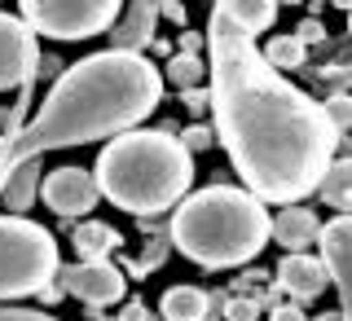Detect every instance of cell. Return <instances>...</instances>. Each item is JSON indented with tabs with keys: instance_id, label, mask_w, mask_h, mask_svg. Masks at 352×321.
Returning a JSON list of instances; mask_svg holds the SVG:
<instances>
[{
	"instance_id": "cell-1",
	"label": "cell",
	"mask_w": 352,
	"mask_h": 321,
	"mask_svg": "<svg viewBox=\"0 0 352 321\" xmlns=\"http://www.w3.org/2000/svg\"><path fill=\"white\" fill-rule=\"evenodd\" d=\"M207 80L216 137L229 150L242 185L260 203L282 207L317 194L344 137L326 119L322 102L286 84L264 62L256 40L220 9L207 22Z\"/></svg>"
},
{
	"instance_id": "cell-2",
	"label": "cell",
	"mask_w": 352,
	"mask_h": 321,
	"mask_svg": "<svg viewBox=\"0 0 352 321\" xmlns=\"http://www.w3.org/2000/svg\"><path fill=\"white\" fill-rule=\"evenodd\" d=\"M163 102V71L141 53L102 49L66 66L27 128L0 137V194L9 181L49 150L124 137Z\"/></svg>"
},
{
	"instance_id": "cell-3",
	"label": "cell",
	"mask_w": 352,
	"mask_h": 321,
	"mask_svg": "<svg viewBox=\"0 0 352 321\" xmlns=\"http://www.w3.org/2000/svg\"><path fill=\"white\" fill-rule=\"evenodd\" d=\"M93 176L102 198H110L115 207H124L132 216H154L190 198L194 154L172 132L132 128L102 146Z\"/></svg>"
},
{
	"instance_id": "cell-4",
	"label": "cell",
	"mask_w": 352,
	"mask_h": 321,
	"mask_svg": "<svg viewBox=\"0 0 352 321\" xmlns=\"http://www.w3.org/2000/svg\"><path fill=\"white\" fill-rule=\"evenodd\" d=\"M168 238L185 260L203 264V269H238L269 247L273 220L251 190L207 185L176 207Z\"/></svg>"
},
{
	"instance_id": "cell-5",
	"label": "cell",
	"mask_w": 352,
	"mask_h": 321,
	"mask_svg": "<svg viewBox=\"0 0 352 321\" xmlns=\"http://www.w3.org/2000/svg\"><path fill=\"white\" fill-rule=\"evenodd\" d=\"M62 273L58 238L27 216H0V300L40 295Z\"/></svg>"
},
{
	"instance_id": "cell-6",
	"label": "cell",
	"mask_w": 352,
	"mask_h": 321,
	"mask_svg": "<svg viewBox=\"0 0 352 321\" xmlns=\"http://www.w3.org/2000/svg\"><path fill=\"white\" fill-rule=\"evenodd\" d=\"M31 36L49 40H93L119 22L124 0H18Z\"/></svg>"
},
{
	"instance_id": "cell-7",
	"label": "cell",
	"mask_w": 352,
	"mask_h": 321,
	"mask_svg": "<svg viewBox=\"0 0 352 321\" xmlns=\"http://www.w3.org/2000/svg\"><path fill=\"white\" fill-rule=\"evenodd\" d=\"M58 278L66 286V295H75V300H84L93 308L124 300V273L110 260H80V264H71V269H62Z\"/></svg>"
},
{
	"instance_id": "cell-8",
	"label": "cell",
	"mask_w": 352,
	"mask_h": 321,
	"mask_svg": "<svg viewBox=\"0 0 352 321\" xmlns=\"http://www.w3.org/2000/svg\"><path fill=\"white\" fill-rule=\"evenodd\" d=\"M44 203L58 216H88L97 203H102V190H97V176L84 168H53L44 176Z\"/></svg>"
},
{
	"instance_id": "cell-9",
	"label": "cell",
	"mask_w": 352,
	"mask_h": 321,
	"mask_svg": "<svg viewBox=\"0 0 352 321\" xmlns=\"http://www.w3.org/2000/svg\"><path fill=\"white\" fill-rule=\"evenodd\" d=\"M322 260L330 269V282L339 286V313L352 321V216H335L330 225H322Z\"/></svg>"
},
{
	"instance_id": "cell-10",
	"label": "cell",
	"mask_w": 352,
	"mask_h": 321,
	"mask_svg": "<svg viewBox=\"0 0 352 321\" xmlns=\"http://www.w3.org/2000/svg\"><path fill=\"white\" fill-rule=\"evenodd\" d=\"M36 71V36L14 14H0V88H18Z\"/></svg>"
},
{
	"instance_id": "cell-11",
	"label": "cell",
	"mask_w": 352,
	"mask_h": 321,
	"mask_svg": "<svg viewBox=\"0 0 352 321\" xmlns=\"http://www.w3.org/2000/svg\"><path fill=\"white\" fill-rule=\"evenodd\" d=\"M278 286L291 300H317V295H326L330 286V269L322 256H286L278 264Z\"/></svg>"
},
{
	"instance_id": "cell-12",
	"label": "cell",
	"mask_w": 352,
	"mask_h": 321,
	"mask_svg": "<svg viewBox=\"0 0 352 321\" xmlns=\"http://www.w3.org/2000/svg\"><path fill=\"white\" fill-rule=\"evenodd\" d=\"M273 242H282L286 256H304L308 247L322 242V220H317V212H308V207H282L273 216Z\"/></svg>"
},
{
	"instance_id": "cell-13",
	"label": "cell",
	"mask_w": 352,
	"mask_h": 321,
	"mask_svg": "<svg viewBox=\"0 0 352 321\" xmlns=\"http://www.w3.org/2000/svg\"><path fill=\"white\" fill-rule=\"evenodd\" d=\"M159 14H163V0H132V14L115 27V44H110V49L141 53V44H150V36H154Z\"/></svg>"
},
{
	"instance_id": "cell-14",
	"label": "cell",
	"mask_w": 352,
	"mask_h": 321,
	"mask_svg": "<svg viewBox=\"0 0 352 321\" xmlns=\"http://www.w3.org/2000/svg\"><path fill=\"white\" fill-rule=\"evenodd\" d=\"M216 9L234 22L238 31H247V36L269 31L273 18H278V0H216Z\"/></svg>"
},
{
	"instance_id": "cell-15",
	"label": "cell",
	"mask_w": 352,
	"mask_h": 321,
	"mask_svg": "<svg viewBox=\"0 0 352 321\" xmlns=\"http://www.w3.org/2000/svg\"><path fill=\"white\" fill-rule=\"evenodd\" d=\"M207 308H212V295L198 286H172L159 300L163 321H207Z\"/></svg>"
},
{
	"instance_id": "cell-16",
	"label": "cell",
	"mask_w": 352,
	"mask_h": 321,
	"mask_svg": "<svg viewBox=\"0 0 352 321\" xmlns=\"http://www.w3.org/2000/svg\"><path fill=\"white\" fill-rule=\"evenodd\" d=\"M317 194H322V203L335 207L339 216H352V159L330 163V172L322 176V185H317Z\"/></svg>"
},
{
	"instance_id": "cell-17",
	"label": "cell",
	"mask_w": 352,
	"mask_h": 321,
	"mask_svg": "<svg viewBox=\"0 0 352 321\" xmlns=\"http://www.w3.org/2000/svg\"><path fill=\"white\" fill-rule=\"evenodd\" d=\"M71 242H75V251H80V260H106L124 238H119L110 225H102V220H84Z\"/></svg>"
},
{
	"instance_id": "cell-18",
	"label": "cell",
	"mask_w": 352,
	"mask_h": 321,
	"mask_svg": "<svg viewBox=\"0 0 352 321\" xmlns=\"http://www.w3.org/2000/svg\"><path fill=\"white\" fill-rule=\"evenodd\" d=\"M260 53H264V62H269L273 71H295V66H304V58H308L300 36H278V40L264 44Z\"/></svg>"
},
{
	"instance_id": "cell-19",
	"label": "cell",
	"mask_w": 352,
	"mask_h": 321,
	"mask_svg": "<svg viewBox=\"0 0 352 321\" xmlns=\"http://www.w3.org/2000/svg\"><path fill=\"white\" fill-rule=\"evenodd\" d=\"M203 58H194V53H176V58L168 62V71H163V80L181 84V88H198V80H203Z\"/></svg>"
},
{
	"instance_id": "cell-20",
	"label": "cell",
	"mask_w": 352,
	"mask_h": 321,
	"mask_svg": "<svg viewBox=\"0 0 352 321\" xmlns=\"http://www.w3.org/2000/svg\"><path fill=\"white\" fill-rule=\"evenodd\" d=\"M322 110H326V119H330V124H335V132H339V137H344V132L352 128V97H348V93L330 97V102H326Z\"/></svg>"
},
{
	"instance_id": "cell-21",
	"label": "cell",
	"mask_w": 352,
	"mask_h": 321,
	"mask_svg": "<svg viewBox=\"0 0 352 321\" xmlns=\"http://www.w3.org/2000/svg\"><path fill=\"white\" fill-rule=\"evenodd\" d=\"M225 317L229 321H256L260 317V304L256 300H229L225 304Z\"/></svg>"
},
{
	"instance_id": "cell-22",
	"label": "cell",
	"mask_w": 352,
	"mask_h": 321,
	"mask_svg": "<svg viewBox=\"0 0 352 321\" xmlns=\"http://www.w3.org/2000/svg\"><path fill=\"white\" fill-rule=\"evenodd\" d=\"M212 141H216V132L212 128H207V124H194V128H185V150H207V146H212Z\"/></svg>"
},
{
	"instance_id": "cell-23",
	"label": "cell",
	"mask_w": 352,
	"mask_h": 321,
	"mask_svg": "<svg viewBox=\"0 0 352 321\" xmlns=\"http://www.w3.org/2000/svg\"><path fill=\"white\" fill-rule=\"evenodd\" d=\"M0 321H58V317L31 313V308H9V304H0Z\"/></svg>"
},
{
	"instance_id": "cell-24",
	"label": "cell",
	"mask_w": 352,
	"mask_h": 321,
	"mask_svg": "<svg viewBox=\"0 0 352 321\" xmlns=\"http://www.w3.org/2000/svg\"><path fill=\"white\" fill-rule=\"evenodd\" d=\"M185 106H190L194 115H203V110L212 106V88H185Z\"/></svg>"
},
{
	"instance_id": "cell-25",
	"label": "cell",
	"mask_w": 352,
	"mask_h": 321,
	"mask_svg": "<svg viewBox=\"0 0 352 321\" xmlns=\"http://www.w3.org/2000/svg\"><path fill=\"white\" fill-rule=\"evenodd\" d=\"M269 321H308V317L300 304H278V308H269Z\"/></svg>"
},
{
	"instance_id": "cell-26",
	"label": "cell",
	"mask_w": 352,
	"mask_h": 321,
	"mask_svg": "<svg viewBox=\"0 0 352 321\" xmlns=\"http://www.w3.org/2000/svg\"><path fill=\"white\" fill-rule=\"evenodd\" d=\"M159 18H168L172 27H185V18H190V14H185L181 0H163V14H159Z\"/></svg>"
},
{
	"instance_id": "cell-27",
	"label": "cell",
	"mask_w": 352,
	"mask_h": 321,
	"mask_svg": "<svg viewBox=\"0 0 352 321\" xmlns=\"http://www.w3.org/2000/svg\"><path fill=\"white\" fill-rule=\"evenodd\" d=\"M300 40H304V49H308V44H317V40H326V27H322V22H317V18H308V22H304V27H300Z\"/></svg>"
},
{
	"instance_id": "cell-28",
	"label": "cell",
	"mask_w": 352,
	"mask_h": 321,
	"mask_svg": "<svg viewBox=\"0 0 352 321\" xmlns=\"http://www.w3.org/2000/svg\"><path fill=\"white\" fill-rule=\"evenodd\" d=\"M119 321H150V313H146V304H137V300H132V304L124 308V313H119Z\"/></svg>"
},
{
	"instance_id": "cell-29",
	"label": "cell",
	"mask_w": 352,
	"mask_h": 321,
	"mask_svg": "<svg viewBox=\"0 0 352 321\" xmlns=\"http://www.w3.org/2000/svg\"><path fill=\"white\" fill-rule=\"evenodd\" d=\"M317 321H344V313H339V308H335V313H322Z\"/></svg>"
},
{
	"instance_id": "cell-30",
	"label": "cell",
	"mask_w": 352,
	"mask_h": 321,
	"mask_svg": "<svg viewBox=\"0 0 352 321\" xmlns=\"http://www.w3.org/2000/svg\"><path fill=\"white\" fill-rule=\"evenodd\" d=\"M335 5H339V9H348V14H352V0H335Z\"/></svg>"
},
{
	"instance_id": "cell-31",
	"label": "cell",
	"mask_w": 352,
	"mask_h": 321,
	"mask_svg": "<svg viewBox=\"0 0 352 321\" xmlns=\"http://www.w3.org/2000/svg\"><path fill=\"white\" fill-rule=\"evenodd\" d=\"M278 5H295V0H278Z\"/></svg>"
},
{
	"instance_id": "cell-32",
	"label": "cell",
	"mask_w": 352,
	"mask_h": 321,
	"mask_svg": "<svg viewBox=\"0 0 352 321\" xmlns=\"http://www.w3.org/2000/svg\"><path fill=\"white\" fill-rule=\"evenodd\" d=\"M348 31H352V14H348Z\"/></svg>"
}]
</instances>
